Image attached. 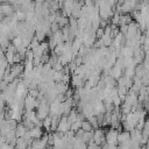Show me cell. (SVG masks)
Instances as JSON below:
<instances>
[{"label": "cell", "instance_id": "cell-4", "mask_svg": "<svg viewBox=\"0 0 149 149\" xmlns=\"http://www.w3.org/2000/svg\"><path fill=\"white\" fill-rule=\"evenodd\" d=\"M28 132V128L21 122V123H19V126L16 127V129H15V133H16V137H23L24 135H26V133Z\"/></svg>", "mask_w": 149, "mask_h": 149}, {"label": "cell", "instance_id": "cell-9", "mask_svg": "<svg viewBox=\"0 0 149 149\" xmlns=\"http://www.w3.org/2000/svg\"><path fill=\"white\" fill-rule=\"evenodd\" d=\"M24 149H33V148H31V146H28V147H27V148H24Z\"/></svg>", "mask_w": 149, "mask_h": 149}, {"label": "cell", "instance_id": "cell-2", "mask_svg": "<svg viewBox=\"0 0 149 149\" xmlns=\"http://www.w3.org/2000/svg\"><path fill=\"white\" fill-rule=\"evenodd\" d=\"M28 134H29L30 137H33L34 140H38V139H41V137L44 135V133H43V130H42V127H37V126H35L34 128L29 129V130H28Z\"/></svg>", "mask_w": 149, "mask_h": 149}, {"label": "cell", "instance_id": "cell-1", "mask_svg": "<svg viewBox=\"0 0 149 149\" xmlns=\"http://www.w3.org/2000/svg\"><path fill=\"white\" fill-rule=\"evenodd\" d=\"M119 130L115 129V128H111L108 130H106V142L108 144H115L118 146L119 144V141H118V136H119Z\"/></svg>", "mask_w": 149, "mask_h": 149}, {"label": "cell", "instance_id": "cell-7", "mask_svg": "<svg viewBox=\"0 0 149 149\" xmlns=\"http://www.w3.org/2000/svg\"><path fill=\"white\" fill-rule=\"evenodd\" d=\"M51 120H52L51 115H48L44 120H42L43 121V128H45L47 130H51Z\"/></svg>", "mask_w": 149, "mask_h": 149}, {"label": "cell", "instance_id": "cell-6", "mask_svg": "<svg viewBox=\"0 0 149 149\" xmlns=\"http://www.w3.org/2000/svg\"><path fill=\"white\" fill-rule=\"evenodd\" d=\"M81 129H84L85 132H93L94 130V127L92 126V123L88 120H84L83 121V125H81Z\"/></svg>", "mask_w": 149, "mask_h": 149}, {"label": "cell", "instance_id": "cell-3", "mask_svg": "<svg viewBox=\"0 0 149 149\" xmlns=\"http://www.w3.org/2000/svg\"><path fill=\"white\" fill-rule=\"evenodd\" d=\"M118 141H119V144H123V143H128L130 142V132H127V130H122L119 133V136H118Z\"/></svg>", "mask_w": 149, "mask_h": 149}, {"label": "cell", "instance_id": "cell-8", "mask_svg": "<svg viewBox=\"0 0 149 149\" xmlns=\"http://www.w3.org/2000/svg\"><path fill=\"white\" fill-rule=\"evenodd\" d=\"M81 125H83V121H80V120H76V121L71 125V130H73V132L76 133L77 130H79V129L81 128Z\"/></svg>", "mask_w": 149, "mask_h": 149}, {"label": "cell", "instance_id": "cell-5", "mask_svg": "<svg viewBox=\"0 0 149 149\" xmlns=\"http://www.w3.org/2000/svg\"><path fill=\"white\" fill-rule=\"evenodd\" d=\"M27 147H28V143L24 140V137H17L16 144H15V149H24Z\"/></svg>", "mask_w": 149, "mask_h": 149}]
</instances>
